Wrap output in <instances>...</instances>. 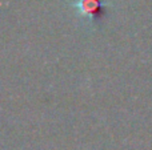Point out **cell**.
<instances>
[{"label": "cell", "mask_w": 152, "mask_h": 150, "mask_svg": "<svg viewBox=\"0 0 152 150\" xmlns=\"http://www.w3.org/2000/svg\"><path fill=\"white\" fill-rule=\"evenodd\" d=\"M107 1L108 0H76L75 5L81 16L87 17L91 23L99 24L108 15L107 7L110 4Z\"/></svg>", "instance_id": "6da1fadb"}]
</instances>
